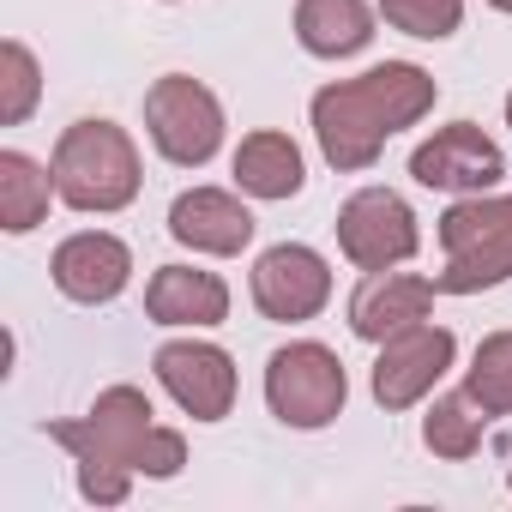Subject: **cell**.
Here are the masks:
<instances>
[{
  "instance_id": "obj_26",
  "label": "cell",
  "mask_w": 512,
  "mask_h": 512,
  "mask_svg": "<svg viewBox=\"0 0 512 512\" xmlns=\"http://www.w3.org/2000/svg\"><path fill=\"white\" fill-rule=\"evenodd\" d=\"M506 482H512V476H506Z\"/></svg>"
},
{
  "instance_id": "obj_23",
  "label": "cell",
  "mask_w": 512,
  "mask_h": 512,
  "mask_svg": "<svg viewBox=\"0 0 512 512\" xmlns=\"http://www.w3.org/2000/svg\"><path fill=\"white\" fill-rule=\"evenodd\" d=\"M181 464H187V440H181L175 428H151V434H145V446H139V464H133V470L163 482V476H175Z\"/></svg>"
},
{
  "instance_id": "obj_14",
  "label": "cell",
  "mask_w": 512,
  "mask_h": 512,
  "mask_svg": "<svg viewBox=\"0 0 512 512\" xmlns=\"http://www.w3.org/2000/svg\"><path fill=\"white\" fill-rule=\"evenodd\" d=\"M169 235L193 253H217V260H229V253H241L253 241V211L223 193V187H193L169 205Z\"/></svg>"
},
{
  "instance_id": "obj_22",
  "label": "cell",
  "mask_w": 512,
  "mask_h": 512,
  "mask_svg": "<svg viewBox=\"0 0 512 512\" xmlns=\"http://www.w3.org/2000/svg\"><path fill=\"white\" fill-rule=\"evenodd\" d=\"M380 19L404 37H422V43H440L458 31L464 19V0H380Z\"/></svg>"
},
{
  "instance_id": "obj_6",
  "label": "cell",
  "mask_w": 512,
  "mask_h": 512,
  "mask_svg": "<svg viewBox=\"0 0 512 512\" xmlns=\"http://www.w3.org/2000/svg\"><path fill=\"white\" fill-rule=\"evenodd\" d=\"M145 133L151 145L181 163V169H205L223 145V103L187 79V73H163L151 91H145Z\"/></svg>"
},
{
  "instance_id": "obj_21",
  "label": "cell",
  "mask_w": 512,
  "mask_h": 512,
  "mask_svg": "<svg viewBox=\"0 0 512 512\" xmlns=\"http://www.w3.org/2000/svg\"><path fill=\"white\" fill-rule=\"evenodd\" d=\"M37 97H43V67H37V55H31L19 37L0 43V127L31 121Z\"/></svg>"
},
{
  "instance_id": "obj_25",
  "label": "cell",
  "mask_w": 512,
  "mask_h": 512,
  "mask_svg": "<svg viewBox=\"0 0 512 512\" xmlns=\"http://www.w3.org/2000/svg\"><path fill=\"white\" fill-rule=\"evenodd\" d=\"M506 127H512V91H506Z\"/></svg>"
},
{
  "instance_id": "obj_12",
  "label": "cell",
  "mask_w": 512,
  "mask_h": 512,
  "mask_svg": "<svg viewBox=\"0 0 512 512\" xmlns=\"http://www.w3.org/2000/svg\"><path fill=\"white\" fill-rule=\"evenodd\" d=\"M49 272H55V290H61L67 302L103 308V302H115V296L133 284V253H127V241L109 235V229H79V235H67V241L55 247Z\"/></svg>"
},
{
  "instance_id": "obj_24",
  "label": "cell",
  "mask_w": 512,
  "mask_h": 512,
  "mask_svg": "<svg viewBox=\"0 0 512 512\" xmlns=\"http://www.w3.org/2000/svg\"><path fill=\"white\" fill-rule=\"evenodd\" d=\"M488 7H500V13H512V0H488Z\"/></svg>"
},
{
  "instance_id": "obj_16",
  "label": "cell",
  "mask_w": 512,
  "mask_h": 512,
  "mask_svg": "<svg viewBox=\"0 0 512 512\" xmlns=\"http://www.w3.org/2000/svg\"><path fill=\"white\" fill-rule=\"evenodd\" d=\"M296 37L308 55L344 61L374 43V13L368 0H296Z\"/></svg>"
},
{
  "instance_id": "obj_13",
  "label": "cell",
  "mask_w": 512,
  "mask_h": 512,
  "mask_svg": "<svg viewBox=\"0 0 512 512\" xmlns=\"http://www.w3.org/2000/svg\"><path fill=\"white\" fill-rule=\"evenodd\" d=\"M434 296H440V284H428V278H416V272H392V266H386V272H368L362 290L350 296V332H356L362 344H386L392 332L428 320Z\"/></svg>"
},
{
  "instance_id": "obj_18",
  "label": "cell",
  "mask_w": 512,
  "mask_h": 512,
  "mask_svg": "<svg viewBox=\"0 0 512 512\" xmlns=\"http://www.w3.org/2000/svg\"><path fill=\"white\" fill-rule=\"evenodd\" d=\"M55 169H43L25 151H0V229L7 235H31L49 205H55Z\"/></svg>"
},
{
  "instance_id": "obj_19",
  "label": "cell",
  "mask_w": 512,
  "mask_h": 512,
  "mask_svg": "<svg viewBox=\"0 0 512 512\" xmlns=\"http://www.w3.org/2000/svg\"><path fill=\"white\" fill-rule=\"evenodd\" d=\"M482 428H488V410H482L470 392H446V398H434V410L422 416L428 452H434V458H452V464L482 446Z\"/></svg>"
},
{
  "instance_id": "obj_5",
  "label": "cell",
  "mask_w": 512,
  "mask_h": 512,
  "mask_svg": "<svg viewBox=\"0 0 512 512\" xmlns=\"http://www.w3.org/2000/svg\"><path fill=\"white\" fill-rule=\"evenodd\" d=\"M344 398H350V380H344L338 350H326L314 338L272 350V362H266V404H272V416L284 428H302V434L332 428L344 416Z\"/></svg>"
},
{
  "instance_id": "obj_10",
  "label": "cell",
  "mask_w": 512,
  "mask_h": 512,
  "mask_svg": "<svg viewBox=\"0 0 512 512\" xmlns=\"http://www.w3.org/2000/svg\"><path fill=\"white\" fill-rule=\"evenodd\" d=\"M410 175L434 193H488L506 175V157L476 121H452V127H440L434 139L416 145Z\"/></svg>"
},
{
  "instance_id": "obj_4",
  "label": "cell",
  "mask_w": 512,
  "mask_h": 512,
  "mask_svg": "<svg viewBox=\"0 0 512 512\" xmlns=\"http://www.w3.org/2000/svg\"><path fill=\"white\" fill-rule=\"evenodd\" d=\"M446 272L434 278L440 296H476L512 278V193H464L440 217Z\"/></svg>"
},
{
  "instance_id": "obj_7",
  "label": "cell",
  "mask_w": 512,
  "mask_h": 512,
  "mask_svg": "<svg viewBox=\"0 0 512 512\" xmlns=\"http://www.w3.org/2000/svg\"><path fill=\"white\" fill-rule=\"evenodd\" d=\"M338 247H344L350 266L386 272V266L416 260L422 229H416V211H410L392 187H362V193H350L344 211H338Z\"/></svg>"
},
{
  "instance_id": "obj_8",
  "label": "cell",
  "mask_w": 512,
  "mask_h": 512,
  "mask_svg": "<svg viewBox=\"0 0 512 512\" xmlns=\"http://www.w3.org/2000/svg\"><path fill=\"white\" fill-rule=\"evenodd\" d=\"M452 356H458V338L446 332V326H434V320H416V326H404V332H392L386 344H380V356H374V404L380 410H410V404H422L434 386H440V374L452 368Z\"/></svg>"
},
{
  "instance_id": "obj_20",
  "label": "cell",
  "mask_w": 512,
  "mask_h": 512,
  "mask_svg": "<svg viewBox=\"0 0 512 512\" xmlns=\"http://www.w3.org/2000/svg\"><path fill=\"white\" fill-rule=\"evenodd\" d=\"M464 392L488 416H512V332H494L476 344V356L464 368Z\"/></svg>"
},
{
  "instance_id": "obj_11",
  "label": "cell",
  "mask_w": 512,
  "mask_h": 512,
  "mask_svg": "<svg viewBox=\"0 0 512 512\" xmlns=\"http://www.w3.org/2000/svg\"><path fill=\"white\" fill-rule=\"evenodd\" d=\"M151 368H157L163 392H169L193 422H223V416L235 410V362H229V350L199 344V338H175V344L157 350Z\"/></svg>"
},
{
  "instance_id": "obj_17",
  "label": "cell",
  "mask_w": 512,
  "mask_h": 512,
  "mask_svg": "<svg viewBox=\"0 0 512 512\" xmlns=\"http://www.w3.org/2000/svg\"><path fill=\"white\" fill-rule=\"evenodd\" d=\"M302 151H296V139L290 133H247L241 145H235V187L247 193V199H296L302 193Z\"/></svg>"
},
{
  "instance_id": "obj_2",
  "label": "cell",
  "mask_w": 512,
  "mask_h": 512,
  "mask_svg": "<svg viewBox=\"0 0 512 512\" xmlns=\"http://www.w3.org/2000/svg\"><path fill=\"white\" fill-rule=\"evenodd\" d=\"M151 398L139 386H109L97 392V404L79 416V422H55L49 440H61L79 464V494L97 500V506H121L127 488H133V464H139V446L145 434L157 428L151 422Z\"/></svg>"
},
{
  "instance_id": "obj_1",
  "label": "cell",
  "mask_w": 512,
  "mask_h": 512,
  "mask_svg": "<svg viewBox=\"0 0 512 512\" xmlns=\"http://www.w3.org/2000/svg\"><path fill=\"white\" fill-rule=\"evenodd\" d=\"M434 97H440V85L416 61H380L362 79H338V85L314 91V139H320V157L332 169H344V175L368 169L386 151L392 133L416 127L434 109Z\"/></svg>"
},
{
  "instance_id": "obj_15",
  "label": "cell",
  "mask_w": 512,
  "mask_h": 512,
  "mask_svg": "<svg viewBox=\"0 0 512 512\" xmlns=\"http://www.w3.org/2000/svg\"><path fill=\"white\" fill-rule=\"evenodd\" d=\"M145 314L157 326H223L229 284L199 266H157V278L145 284Z\"/></svg>"
},
{
  "instance_id": "obj_3",
  "label": "cell",
  "mask_w": 512,
  "mask_h": 512,
  "mask_svg": "<svg viewBox=\"0 0 512 512\" xmlns=\"http://www.w3.org/2000/svg\"><path fill=\"white\" fill-rule=\"evenodd\" d=\"M55 193L73 211H127L139 199V145L127 139V127L115 121H73L55 139Z\"/></svg>"
},
{
  "instance_id": "obj_9",
  "label": "cell",
  "mask_w": 512,
  "mask_h": 512,
  "mask_svg": "<svg viewBox=\"0 0 512 512\" xmlns=\"http://www.w3.org/2000/svg\"><path fill=\"white\" fill-rule=\"evenodd\" d=\"M332 302V266L302 241H278L253 260V308L278 326H302Z\"/></svg>"
}]
</instances>
